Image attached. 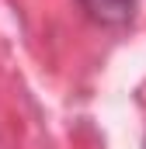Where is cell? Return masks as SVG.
I'll return each instance as SVG.
<instances>
[{"mask_svg": "<svg viewBox=\"0 0 146 149\" xmlns=\"http://www.w3.org/2000/svg\"><path fill=\"white\" fill-rule=\"evenodd\" d=\"M80 3L101 24H129L136 14V0H80Z\"/></svg>", "mask_w": 146, "mask_h": 149, "instance_id": "obj_1", "label": "cell"}]
</instances>
